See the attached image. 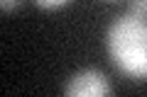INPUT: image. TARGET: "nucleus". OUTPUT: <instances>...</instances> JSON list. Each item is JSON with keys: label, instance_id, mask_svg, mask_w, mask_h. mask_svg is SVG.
Returning a JSON list of instances; mask_svg holds the SVG:
<instances>
[{"label": "nucleus", "instance_id": "obj_1", "mask_svg": "<svg viewBox=\"0 0 147 97\" xmlns=\"http://www.w3.org/2000/svg\"><path fill=\"white\" fill-rule=\"evenodd\" d=\"M105 51L125 78L147 80V17L125 10L105 29Z\"/></svg>", "mask_w": 147, "mask_h": 97}, {"label": "nucleus", "instance_id": "obj_2", "mask_svg": "<svg viewBox=\"0 0 147 97\" xmlns=\"http://www.w3.org/2000/svg\"><path fill=\"white\" fill-rule=\"evenodd\" d=\"M113 92V82L98 68H79L64 82V95L69 97H105Z\"/></svg>", "mask_w": 147, "mask_h": 97}, {"label": "nucleus", "instance_id": "obj_3", "mask_svg": "<svg viewBox=\"0 0 147 97\" xmlns=\"http://www.w3.org/2000/svg\"><path fill=\"white\" fill-rule=\"evenodd\" d=\"M37 7H42V10H59V7L69 5L71 0H32Z\"/></svg>", "mask_w": 147, "mask_h": 97}, {"label": "nucleus", "instance_id": "obj_4", "mask_svg": "<svg viewBox=\"0 0 147 97\" xmlns=\"http://www.w3.org/2000/svg\"><path fill=\"white\" fill-rule=\"evenodd\" d=\"M127 10L135 12V15H145V17H147V0H130Z\"/></svg>", "mask_w": 147, "mask_h": 97}, {"label": "nucleus", "instance_id": "obj_5", "mask_svg": "<svg viewBox=\"0 0 147 97\" xmlns=\"http://www.w3.org/2000/svg\"><path fill=\"white\" fill-rule=\"evenodd\" d=\"M17 5H20V0H0V10H3V12L17 10Z\"/></svg>", "mask_w": 147, "mask_h": 97}]
</instances>
